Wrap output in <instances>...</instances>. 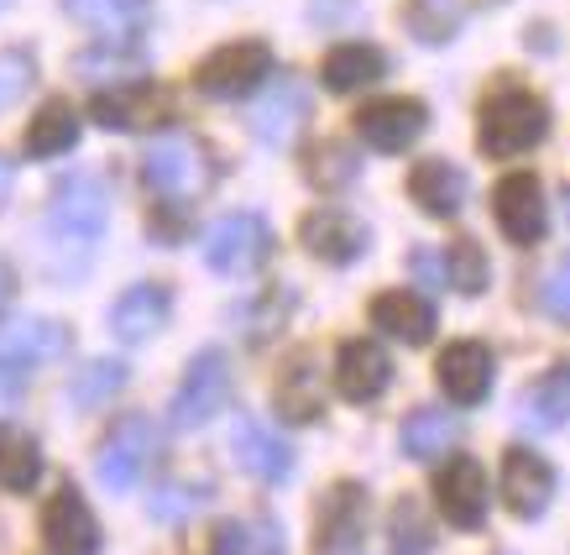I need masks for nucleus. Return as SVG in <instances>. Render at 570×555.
I'll return each instance as SVG.
<instances>
[{
	"mask_svg": "<svg viewBox=\"0 0 570 555\" xmlns=\"http://www.w3.org/2000/svg\"><path fill=\"white\" fill-rule=\"evenodd\" d=\"M105 221H110V199H105V184L95 174H69L48 199V246L63 267H79V262L100 246Z\"/></svg>",
	"mask_w": 570,
	"mask_h": 555,
	"instance_id": "obj_1",
	"label": "nucleus"
},
{
	"mask_svg": "<svg viewBox=\"0 0 570 555\" xmlns=\"http://www.w3.org/2000/svg\"><path fill=\"white\" fill-rule=\"evenodd\" d=\"M476 137H482L487 157H519L550 137V110H544L534 89H498L482 105Z\"/></svg>",
	"mask_w": 570,
	"mask_h": 555,
	"instance_id": "obj_2",
	"label": "nucleus"
},
{
	"mask_svg": "<svg viewBox=\"0 0 570 555\" xmlns=\"http://www.w3.org/2000/svg\"><path fill=\"white\" fill-rule=\"evenodd\" d=\"M209 153L199 147L194 137L184 132H168V137H157L147 153H141V184L163 199V205H189L199 194L209 189Z\"/></svg>",
	"mask_w": 570,
	"mask_h": 555,
	"instance_id": "obj_3",
	"label": "nucleus"
},
{
	"mask_svg": "<svg viewBox=\"0 0 570 555\" xmlns=\"http://www.w3.org/2000/svg\"><path fill=\"white\" fill-rule=\"evenodd\" d=\"M157 456H163V435L147 415H126L110 425V435L100 440V451H95V471H100V483L110 493H131V487L157 467Z\"/></svg>",
	"mask_w": 570,
	"mask_h": 555,
	"instance_id": "obj_4",
	"label": "nucleus"
},
{
	"mask_svg": "<svg viewBox=\"0 0 570 555\" xmlns=\"http://www.w3.org/2000/svg\"><path fill=\"white\" fill-rule=\"evenodd\" d=\"M267 252H273V231L252 210H230V215H220L205 231V262H209V273H220V278L257 273L262 262H267Z\"/></svg>",
	"mask_w": 570,
	"mask_h": 555,
	"instance_id": "obj_5",
	"label": "nucleus"
},
{
	"mask_svg": "<svg viewBox=\"0 0 570 555\" xmlns=\"http://www.w3.org/2000/svg\"><path fill=\"white\" fill-rule=\"evenodd\" d=\"M267 79H273V52H267V42H252V37L215 48L194 74V85L205 89L209 100H246Z\"/></svg>",
	"mask_w": 570,
	"mask_h": 555,
	"instance_id": "obj_6",
	"label": "nucleus"
},
{
	"mask_svg": "<svg viewBox=\"0 0 570 555\" xmlns=\"http://www.w3.org/2000/svg\"><path fill=\"white\" fill-rule=\"evenodd\" d=\"M225 403H230V362H225V351H199L189 367H184V378L174 388V425L178 430H199L209 419L220 415Z\"/></svg>",
	"mask_w": 570,
	"mask_h": 555,
	"instance_id": "obj_7",
	"label": "nucleus"
},
{
	"mask_svg": "<svg viewBox=\"0 0 570 555\" xmlns=\"http://www.w3.org/2000/svg\"><path fill=\"white\" fill-rule=\"evenodd\" d=\"M89 116L105 132H147V126H163L174 116V95L163 85L137 79V85H121V89H100L95 105H89Z\"/></svg>",
	"mask_w": 570,
	"mask_h": 555,
	"instance_id": "obj_8",
	"label": "nucleus"
},
{
	"mask_svg": "<svg viewBox=\"0 0 570 555\" xmlns=\"http://www.w3.org/2000/svg\"><path fill=\"white\" fill-rule=\"evenodd\" d=\"M69 357V325L48 320V314H21L0 325V367L27 372V367H48Z\"/></svg>",
	"mask_w": 570,
	"mask_h": 555,
	"instance_id": "obj_9",
	"label": "nucleus"
},
{
	"mask_svg": "<svg viewBox=\"0 0 570 555\" xmlns=\"http://www.w3.org/2000/svg\"><path fill=\"white\" fill-rule=\"evenodd\" d=\"M424 126H430V110L409 95H397V100H372L356 110V137L372 147V153H409L419 137H424Z\"/></svg>",
	"mask_w": 570,
	"mask_h": 555,
	"instance_id": "obj_10",
	"label": "nucleus"
},
{
	"mask_svg": "<svg viewBox=\"0 0 570 555\" xmlns=\"http://www.w3.org/2000/svg\"><path fill=\"white\" fill-rule=\"evenodd\" d=\"M42 545L52 555H100V524L79 487L63 483L52 493V504L42 508Z\"/></svg>",
	"mask_w": 570,
	"mask_h": 555,
	"instance_id": "obj_11",
	"label": "nucleus"
},
{
	"mask_svg": "<svg viewBox=\"0 0 570 555\" xmlns=\"http://www.w3.org/2000/svg\"><path fill=\"white\" fill-rule=\"evenodd\" d=\"M434 504L450 519V529H482L487 524V477L471 456H450L434 477Z\"/></svg>",
	"mask_w": 570,
	"mask_h": 555,
	"instance_id": "obj_12",
	"label": "nucleus"
},
{
	"mask_svg": "<svg viewBox=\"0 0 570 555\" xmlns=\"http://www.w3.org/2000/svg\"><path fill=\"white\" fill-rule=\"evenodd\" d=\"M492 210H498V226L502 236L513 246H534L544 242V226H550V215H544V189H539L534 174H508L492 194Z\"/></svg>",
	"mask_w": 570,
	"mask_h": 555,
	"instance_id": "obj_13",
	"label": "nucleus"
},
{
	"mask_svg": "<svg viewBox=\"0 0 570 555\" xmlns=\"http://www.w3.org/2000/svg\"><path fill=\"white\" fill-rule=\"evenodd\" d=\"M298 242H304V252L320 262H330V267H346V262H356L366 252V231L356 215H346V210H309L304 221H298Z\"/></svg>",
	"mask_w": 570,
	"mask_h": 555,
	"instance_id": "obj_14",
	"label": "nucleus"
},
{
	"mask_svg": "<svg viewBox=\"0 0 570 555\" xmlns=\"http://www.w3.org/2000/svg\"><path fill=\"white\" fill-rule=\"evenodd\" d=\"M252 137L273 142V147H288L298 137V126L309 121V89L298 79H267V95L252 105Z\"/></svg>",
	"mask_w": 570,
	"mask_h": 555,
	"instance_id": "obj_15",
	"label": "nucleus"
},
{
	"mask_svg": "<svg viewBox=\"0 0 570 555\" xmlns=\"http://www.w3.org/2000/svg\"><path fill=\"white\" fill-rule=\"evenodd\" d=\"M366 529V493L362 483H335L320 504V535H314V551L320 555H351L362 545Z\"/></svg>",
	"mask_w": 570,
	"mask_h": 555,
	"instance_id": "obj_16",
	"label": "nucleus"
},
{
	"mask_svg": "<svg viewBox=\"0 0 570 555\" xmlns=\"http://www.w3.org/2000/svg\"><path fill=\"white\" fill-rule=\"evenodd\" d=\"M168 314H174V294L163 283H131L110 304V330H116V341H126V347H141V341H153L157 330L168 325Z\"/></svg>",
	"mask_w": 570,
	"mask_h": 555,
	"instance_id": "obj_17",
	"label": "nucleus"
},
{
	"mask_svg": "<svg viewBox=\"0 0 570 555\" xmlns=\"http://www.w3.org/2000/svg\"><path fill=\"white\" fill-rule=\"evenodd\" d=\"M502 498H508V508H513L519 519H539V514L550 508V498H554L550 461H539L534 451L513 446V451L502 456Z\"/></svg>",
	"mask_w": 570,
	"mask_h": 555,
	"instance_id": "obj_18",
	"label": "nucleus"
},
{
	"mask_svg": "<svg viewBox=\"0 0 570 555\" xmlns=\"http://www.w3.org/2000/svg\"><path fill=\"white\" fill-rule=\"evenodd\" d=\"M440 388L450 403H482L492 393V351L482 341H450L440 351Z\"/></svg>",
	"mask_w": 570,
	"mask_h": 555,
	"instance_id": "obj_19",
	"label": "nucleus"
},
{
	"mask_svg": "<svg viewBox=\"0 0 570 555\" xmlns=\"http://www.w3.org/2000/svg\"><path fill=\"white\" fill-rule=\"evenodd\" d=\"M236 461L242 471H252L257 483H288V471H294V446L283 440L277 430H267L262 419H236Z\"/></svg>",
	"mask_w": 570,
	"mask_h": 555,
	"instance_id": "obj_20",
	"label": "nucleus"
},
{
	"mask_svg": "<svg viewBox=\"0 0 570 555\" xmlns=\"http://www.w3.org/2000/svg\"><path fill=\"white\" fill-rule=\"evenodd\" d=\"M393 382V362L377 341H346L335 351V388L346 393L351 403H372Z\"/></svg>",
	"mask_w": 570,
	"mask_h": 555,
	"instance_id": "obj_21",
	"label": "nucleus"
},
{
	"mask_svg": "<svg viewBox=\"0 0 570 555\" xmlns=\"http://www.w3.org/2000/svg\"><path fill=\"white\" fill-rule=\"evenodd\" d=\"M58 6L100 42H137V32L153 17V0H58Z\"/></svg>",
	"mask_w": 570,
	"mask_h": 555,
	"instance_id": "obj_22",
	"label": "nucleus"
},
{
	"mask_svg": "<svg viewBox=\"0 0 570 555\" xmlns=\"http://www.w3.org/2000/svg\"><path fill=\"white\" fill-rule=\"evenodd\" d=\"M409 194H414V205L434 221H450V215H461L466 205V174L445 163V157H430V163H419L414 174H409Z\"/></svg>",
	"mask_w": 570,
	"mask_h": 555,
	"instance_id": "obj_23",
	"label": "nucleus"
},
{
	"mask_svg": "<svg viewBox=\"0 0 570 555\" xmlns=\"http://www.w3.org/2000/svg\"><path fill=\"white\" fill-rule=\"evenodd\" d=\"M382 74H387V52L372 48V42H341V48H330L325 64H320V79H325V89H335V95H356V89L377 85Z\"/></svg>",
	"mask_w": 570,
	"mask_h": 555,
	"instance_id": "obj_24",
	"label": "nucleus"
},
{
	"mask_svg": "<svg viewBox=\"0 0 570 555\" xmlns=\"http://www.w3.org/2000/svg\"><path fill=\"white\" fill-rule=\"evenodd\" d=\"M372 320H377V330H387L393 341H403V347H424L434 335V304L409 294V289H393V294L372 299Z\"/></svg>",
	"mask_w": 570,
	"mask_h": 555,
	"instance_id": "obj_25",
	"label": "nucleus"
},
{
	"mask_svg": "<svg viewBox=\"0 0 570 555\" xmlns=\"http://www.w3.org/2000/svg\"><path fill=\"white\" fill-rule=\"evenodd\" d=\"M141 52L137 42H100V48H85L73 58V74L85 85H100V89H121V85H137L141 79Z\"/></svg>",
	"mask_w": 570,
	"mask_h": 555,
	"instance_id": "obj_26",
	"label": "nucleus"
},
{
	"mask_svg": "<svg viewBox=\"0 0 570 555\" xmlns=\"http://www.w3.org/2000/svg\"><path fill=\"white\" fill-rule=\"evenodd\" d=\"M523 425H534V430L570 425V362H554L544 378L523 388Z\"/></svg>",
	"mask_w": 570,
	"mask_h": 555,
	"instance_id": "obj_27",
	"label": "nucleus"
},
{
	"mask_svg": "<svg viewBox=\"0 0 570 555\" xmlns=\"http://www.w3.org/2000/svg\"><path fill=\"white\" fill-rule=\"evenodd\" d=\"M455 440H461V430H455V419L445 415V409H414V415L403 419V456L409 461H440V456L455 451Z\"/></svg>",
	"mask_w": 570,
	"mask_h": 555,
	"instance_id": "obj_28",
	"label": "nucleus"
},
{
	"mask_svg": "<svg viewBox=\"0 0 570 555\" xmlns=\"http://www.w3.org/2000/svg\"><path fill=\"white\" fill-rule=\"evenodd\" d=\"M277 415L288 425H309V419L325 415L320 403V372H314L309 357H294V362L277 372Z\"/></svg>",
	"mask_w": 570,
	"mask_h": 555,
	"instance_id": "obj_29",
	"label": "nucleus"
},
{
	"mask_svg": "<svg viewBox=\"0 0 570 555\" xmlns=\"http://www.w3.org/2000/svg\"><path fill=\"white\" fill-rule=\"evenodd\" d=\"M73 142H79V110L69 100H48L27 126V157H37V163L69 153Z\"/></svg>",
	"mask_w": 570,
	"mask_h": 555,
	"instance_id": "obj_30",
	"label": "nucleus"
},
{
	"mask_svg": "<svg viewBox=\"0 0 570 555\" xmlns=\"http://www.w3.org/2000/svg\"><path fill=\"white\" fill-rule=\"evenodd\" d=\"M37 477H42V446L27 430H0V487L32 493Z\"/></svg>",
	"mask_w": 570,
	"mask_h": 555,
	"instance_id": "obj_31",
	"label": "nucleus"
},
{
	"mask_svg": "<svg viewBox=\"0 0 570 555\" xmlns=\"http://www.w3.org/2000/svg\"><path fill=\"white\" fill-rule=\"evenodd\" d=\"M304 174H309V184L320 194H341L351 178L362 174V157L351 153L346 142H320V147L304 153Z\"/></svg>",
	"mask_w": 570,
	"mask_h": 555,
	"instance_id": "obj_32",
	"label": "nucleus"
},
{
	"mask_svg": "<svg viewBox=\"0 0 570 555\" xmlns=\"http://www.w3.org/2000/svg\"><path fill=\"white\" fill-rule=\"evenodd\" d=\"M403 27L414 32V42H450L461 32V6L455 0H403Z\"/></svg>",
	"mask_w": 570,
	"mask_h": 555,
	"instance_id": "obj_33",
	"label": "nucleus"
},
{
	"mask_svg": "<svg viewBox=\"0 0 570 555\" xmlns=\"http://www.w3.org/2000/svg\"><path fill=\"white\" fill-rule=\"evenodd\" d=\"M215 555H283V529L273 519H236L220 524Z\"/></svg>",
	"mask_w": 570,
	"mask_h": 555,
	"instance_id": "obj_34",
	"label": "nucleus"
},
{
	"mask_svg": "<svg viewBox=\"0 0 570 555\" xmlns=\"http://www.w3.org/2000/svg\"><path fill=\"white\" fill-rule=\"evenodd\" d=\"M126 388V362H110V357H100V362H85L79 367V378H73L69 399L73 409H100V403H110L116 393Z\"/></svg>",
	"mask_w": 570,
	"mask_h": 555,
	"instance_id": "obj_35",
	"label": "nucleus"
},
{
	"mask_svg": "<svg viewBox=\"0 0 570 555\" xmlns=\"http://www.w3.org/2000/svg\"><path fill=\"white\" fill-rule=\"evenodd\" d=\"M387 545H393V555H430L434 529H430L424 504H414V498L393 504V514H387Z\"/></svg>",
	"mask_w": 570,
	"mask_h": 555,
	"instance_id": "obj_36",
	"label": "nucleus"
},
{
	"mask_svg": "<svg viewBox=\"0 0 570 555\" xmlns=\"http://www.w3.org/2000/svg\"><path fill=\"white\" fill-rule=\"evenodd\" d=\"M445 278L455 294H466V299L487 294V252L476 242H455L445 257Z\"/></svg>",
	"mask_w": 570,
	"mask_h": 555,
	"instance_id": "obj_37",
	"label": "nucleus"
},
{
	"mask_svg": "<svg viewBox=\"0 0 570 555\" xmlns=\"http://www.w3.org/2000/svg\"><path fill=\"white\" fill-rule=\"evenodd\" d=\"M288 304H294V294L288 289H273V304H267V294L257 299V304H242V330L252 335V341H262V335H273V330H283V314H288Z\"/></svg>",
	"mask_w": 570,
	"mask_h": 555,
	"instance_id": "obj_38",
	"label": "nucleus"
},
{
	"mask_svg": "<svg viewBox=\"0 0 570 555\" xmlns=\"http://www.w3.org/2000/svg\"><path fill=\"white\" fill-rule=\"evenodd\" d=\"M209 504V487H184V483H168L153 493V519H189L194 508Z\"/></svg>",
	"mask_w": 570,
	"mask_h": 555,
	"instance_id": "obj_39",
	"label": "nucleus"
},
{
	"mask_svg": "<svg viewBox=\"0 0 570 555\" xmlns=\"http://www.w3.org/2000/svg\"><path fill=\"white\" fill-rule=\"evenodd\" d=\"M539 310L550 314L554 325H570V257H560L539 289Z\"/></svg>",
	"mask_w": 570,
	"mask_h": 555,
	"instance_id": "obj_40",
	"label": "nucleus"
},
{
	"mask_svg": "<svg viewBox=\"0 0 570 555\" xmlns=\"http://www.w3.org/2000/svg\"><path fill=\"white\" fill-rule=\"evenodd\" d=\"M32 89V58L27 52H0V105L21 100Z\"/></svg>",
	"mask_w": 570,
	"mask_h": 555,
	"instance_id": "obj_41",
	"label": "nucleus"
},
{
	"mask_svg": "<svg viewBox=\"0 0 570 555\" xmlns=\"http://www.w3.org/2000/svg\"><path fill=\"white\" fill-rule=\"evenodd\" d=\"M17 403H21V378L11 372V367H0V419L11 415Z\"/></svg>",
	"mask_w": 570,
	"mask_h": 555,
	"instance_id": "obj_42",
	"label": "nucleus"
},
{
	"mask_svg": "<svg viewBox=\"0 0 570 555\" xmlns=\"http://www.w3.org/2000/svg\"><path fill=\"white\" fill-rule=\"evenodd\" d=\"M414 273L440 289V283H445V257H434V252H414Z\"/></svg>",
	"mask_w": 570,
	"mask_h": 555,
	"instance_id": "obj_43",
	"label": "nucleus"
},
{
	"mask_svg": "<svg viewBox=\"0 0 570 555\" xmlns=\"http://www.w3.org/2000/svg\"><path fill=\"white\" fill-rule=\"evenodd\" d=\"M11 289H17V283H11V267H6V262H0V310H6V304H11Z\"/></svg>",
	"mask_w": 570,
	"mask_h": 555,
	"instance_id": "obj_44",
	"label": "nucleus"
},
{
	"mask_svg": "<svg viewBox=\"0 0 570 555\" xmlns=\"http://www.w3.org/2000/svg\"><path fill=\"white\" fill-rule=\"evenodd\" d=\"M6 178H11V168H6V163H0V189H6Z\"/></svg>",
	"mask_w": 570,
	"mask_h": 555,
	"instance_id": "obj_45",
	"label": "nucleus"
},
{
	"mask_svg": "<svg viewBox=\"0 0 570 555\" xmlns=\"http://www.w3.org/2000/svg\"><path fill=\"white\" fill-rule=\"evenodd\" d=\"M566 215H570V194H566Z\"/></svg>",
	"mask_w": 570,
	"mask_h": 555,
	"instance_id": "obj_46",
	"label": "nucleus"
},
{
	"mask_svg": "<svg viewBox=\"0 0 570 555\" xmlns=\"http://www.w3.org/2000/svg\"><path fill=\"white\" fill-rule=\"evenodd\" d=\"M6 6H11V0H0V11H6Z\"/></svg>",
	"mask_w": 570,
	"mask_h": 555,
	"instance_id": "obj_47",
	"label": "nucleus"
}]
</instances>
